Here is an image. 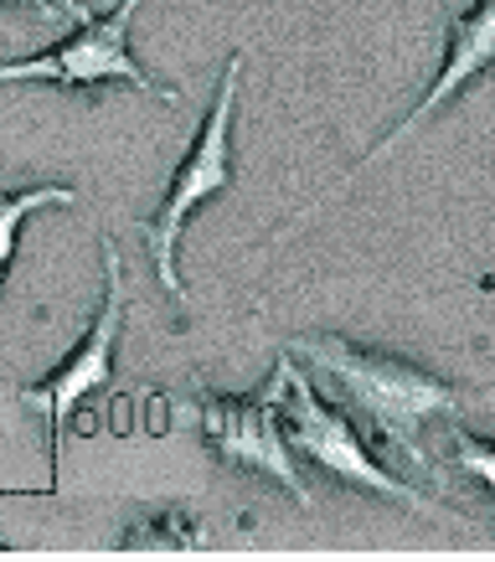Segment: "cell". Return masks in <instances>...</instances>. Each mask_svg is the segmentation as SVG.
Listing matches in <instances>:
<instances>
[{
    "label": "cell",
    "instance_id": "6da1fadb",
    "mask_svg": "<svg viewBox=\"0 0 495 562\" xmlns=\"http://www.w3.org/2000/svg\"><path fill=\"white\" fill-rule=\"evenodd\" d=\"M284 351L330 376L336 392L346 397V408L361 413V424L372 428V434H382L397 454H408L424 470H428L424 428H434L439 418H460L464 408L480 403L464 387H454L449 376L424 372L418 361H403L393 351H372V346H357V341H346V336H330V330L294 336Z\"/></svg>",
    "mask_w": 495,
    "mask_h": 562
},
{
    "label": "cell",
    "instance_id": "7a4b0ae2",
    "mask_svg": "<svg viewBox=\"0 0 495 562\" xmlns=\"http://www.w3.org/2000/svg\"><path fill=\"white\" fill-rule=\"evenodd\" d=\"M238 83H243V52H233L223 63V78H217V99L206 109L202 130L191 139V150L181 155V166L171 176V191L155 217L139 222V243L155 263V279L171 300H187V284H181V269H176V243H181V227L196 206H206L212 196L238 187V160H233V120H238Z\"/></svg>",
    "mask_w": 495,
    "mask_h": 562
},
{
    "label": "cell",
    "instance_id": "3957f363",
    "mask_svg": "<svg viewBox=\"0 0 495 562\" xmlns=\"http://www.w3.org/2000/svg\"><path fill=\"white\" fill-rule=\"evenodd\" d=\"M279 372H284L279 413H284V439H290L294 460H310L315 470H325L330 480H341V485H351V491H361V495L397 501L403 512L439 516V501H428V495L418 491V485H408V480L387 475V470L361 449L351 418H346L341 408H330V403H325L320 392H315V382L294 367L290 351L279 357Z\"/></svg>",
    "mask_w": 495,
    "mask_h": 562
},
{
    "label": "cell",
    "instance_id": "277c9868",
    "mask_svg": "<svg viewBox=\"0 0 495 562\" xmlns=\"http://www.w3.org/2000/svg\"><path fill=\"white\" fill-rule=\"evenodd\" d=\"M57 5L78 21V32L63 36L57 47L36 52V57L0 63V83H52L68 88V93H83V88L99 83H130L155 103H171V109L181 103V88L155 83L150 72L135 63V52H130V21H135L139 0H120L109 16H88L78 0H57Z\"/></svg>",
    "mask_w": 495,
    "mask_h": 562
},
{
    "label": "cell",
    "instance_id": "5b68a950",
    "mask_svg": "<svg viewBox=\"0 0 495 562\" xmlns=\"http://www.w3.org/2000/svg\"><path fill=\"white\" fill-rule=\"evenodd\" d=\"M99 258H103V305L88 325V336L72 346L68 357L57 361L42 382H26L16 387V403L32 408L47 418V464H57L63 454V434H68L72 413L83 408L93 392L114 387V351H120V336H124V258H120V243L103 233L99 238Z\"/></svg>",
    "mask_w": 495,
    "mask_h": 562
},
{
    "label": "cell",
    "instance_id": "8992f818",
    "mask_svg": "<svg viewBox=\"0 0 495 562\" xmlns=\"http://www.w3.org/2000/svg\"><path fill=\"white\" fill-rule=\"evenodd\" d=\"M279 392H284V372L273 367V376L263 382L258 397H223V392H202L191 397L187 418L196 424L202 443L238 475H258V480H273L284 495H294L300 506H315L300 464H294V449L284 439V424H279Z\"/></svg>",
    "mask_w": 495,
    "mask_h": 562
},
{
    "label": "cell",
    "instance_id": "52a82bcc",
    "mask_svg": "<svg viewBox=\"0 0 495 562\" xmlns=\"http://www.w3.org/2000/svg\"><path fill=\"white\" fill-rule=\"evenodd\" d=\"M491 72H495V0H470L460 16H449V26H445V57H439V72H434V83H428L424 99H418L408 114L397 120V130L382 139L376 150H367L357 166H351V171L336 176V187L320 191V196H315L310 206H300V212H294V217L279 227V238H273V243H284L294 227H305L310 212H320L325 202H336V191H346L361 171H372L376 160H387L397 145H408V139L418 135L424 124H434L439 114H445V109H454V103H460L464 93L480 83V78H491Z\"/></svg>",
    "mask_w": 495,
    "mask_h": 562
},
{
    "label": "cell",
    "instance_id": "ba28073f",
    "mask_svg": "<svg viewBox=\"0 0 495 562\" xmlns=\"http://www.w3.org/2000/svg\"><path fill=\"white\" fill-rule=\"evenodd\" d=\"M212 542V521L196 512H150L145 521L120 531V552H196Z\"/></svg>",
    "mask_w": 495,
    "mask_h": 562
},
{
    "label": "cell",
    "instance_id": "9c48e42d",
    "mask_svg": "<svg viewBox=\"0 0 495 562\" xmlns=\"http://www.w3.org/2000/svg\"><path fill=\"white\" fill-rule=\"evenodd\" d=\"M78 191L72 187H26V191H0V290H5V273H11V258H16L21 227L47 212V206H72Z\"/></svg>",
    "mask_w": 495,
    "mask_h": 562
},
{
    "label": "cell",
    "instance_id": "30bf717a",
    "mask_svg": "<svg viewBox=\"0 0 495 562\" xmlns=\"http://www.w3.org/2000/svg\"><path fill=\"white\" fill-rule=\"evenodd\" d=\"M449 460H454V470H460L464 480H475V485H485L495 501V443L475 439L470 428H449Z\"/></svg>",
    "mask_w": 495,
    "mask_h": 562
},
{
    "label": "cell",
    "instance_id": "8fae6325",
    "mask_svg": "<svg viewBox=\"0 0 495 562\" xmlns=\"http://www.w3.org/2000/svg\"><path fill=\"white\" fill-rule=\"evenodd\" d=\"M0 11H5V16H42V21H68V16H57V11H63L57 0H0Z\"/></svg>",
    "mask_w": 495,
    "mask_h": 562
},
{
    "label": "cell",
    "instance_id": "7c38bea8",
    "mask_svg": "<svg viewBox=\"0 0 495 562\" xmlns=\"http://www.w3.org/2000/svg\"><path fill=\"white\" fill-rule=\"evenodd\" d=\"M0 552H5V547H0Z\"/></svg>",
    "mask_w": 495,
    "mask_h": 562
}]
</instances>
